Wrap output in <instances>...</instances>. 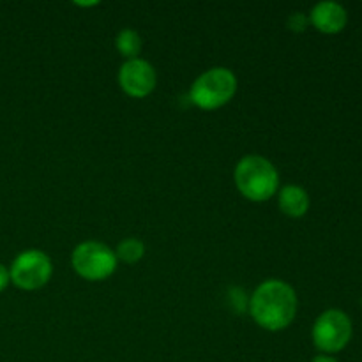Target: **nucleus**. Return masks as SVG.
I'll return each instance as SVG.
<instances>
[{
  "label": "nucleus",
  "instance_id": "0eeeda50",
  "mask_svg": "<svg viewBox=\"0 0 362 362\" xmlns=\"http://www.w3.org/2000/svg\"><path fill=\"white\" fill-rule=\"evenodd\" d=\"M158 83V74L151 62L144 59H131L120 66L119 85L129 98H147Z\"/></svg>",
  "mask_w": 362,
  "mask_h": 362
},
{
  "label": "nucleus",
  "instance_id": "20e7f679",
  "mask_svg": "<svg viewBox=\"0 0 362 362\" xmlns=\"http://www.w3.org/2000/svg\"><path fill=\"white\" fill-rule=\"evenodd\" d=\"M74 272L87 281H103L115 272L117 255L99 240H85L71 255Z\"/></svg>",
  "mask_w": 362,
  "mask_h": 362
},
{
  "label": "nucleus",
  "instance_id": "1a4fd4ad",
  "mask_svg": "<svg viewBox=\"0 0 362 362\" xmlns=\"http://www.w3.org/2000/svg\"><path fill=\"white\" fill-rule=\"evenodd\" d=\"M279 209L288 218H303L310 211V194L297 184H286L278 194Z\"/></svg>",
  "mask_w": 362,
  "mask_h": 362
},
{
  "label": "nucleus",
  "instance_id": "f03ea898",
  "mask_svg": "<svg viewBox=\"0 0 362 362\" xmlns=\"http://www.w3.org/2000/svg\"><path fill=\"white\" fill-rule=\"evenodd\" d=\"M233 180L244 198L251 202H265L279 189V173L267 158L247 154L239 159L233 170Z\"/></svg>",
  "mask_w": 362,
  "mask_h": 362
},
{
  "label": "nucleus",
  "instance_id": "9d476101",
  "mask_svg": "<svg viewBox=\"0 0 362 362\" xmlns=\"http://www.w3.org/2000/svg\"><path fill=\"white\" fill-rule=\"evenodd\" d=\"M115 46L120 55L126 57V60H131L140 57L144 42H141V35L136 30H133V28H122L117 34Z\"/></svg>",
  "mask_w": 362,
  "mask_h": 362
},
{
  "label": "nucleus",
  "instance_id": "f257e3e1",
  "mask_svg": "<svg viewBox=\"0 0 362 362\" xmlns=\"http://www.w3.org/2000/svg\"><path fill=\"white\" fill-rule=\"evenodd\" d=\"M297 293L283 279H265L251 296L247 310L251 318L265 331H283L296 320Z\"/></svg>",
  "mask_w": 362,
  "mask_h": 362
},
{
  "label": "nucleus",
  "instance_id": "2eb2a0df",
  "mask_svg": "<svg viewBox=\"0 0 362 362\" xmlns=\"http://www.w3.org/2000/svg\"><path fill=\"white\" fill-rule=\"evenodd\" d=\"M76 6H80V7H90V6H98V2H76Z\"/></svg>",
  "mask_w": 362,
  "mask_h": 362
},
{
  "label": "nucleus",
  "instance_id": "9b49d317",
  "mask_svg": "<svg viewBox=\"0 0 362 362\" xmlns=\"http://www.w3.org/2000/svg\"><path fill=\"white\" fill-rule=\"evenodd\" d=\"M117 260L126 262V264H136L144 258L145 255V244L136 237H127V239L120 240L117 246Z\"/></svg>",
  "mask_w": 362,
  "mask_h": 362
},
{
  "label": "nucleus",
  "instance_id": "6e6552de",
  "mask_svg": "<svg viewBox=\"0 0 362 362\" xmlns=\"http://www.w3.org/2000/svg\"><path fill=\"white\" fill-rule=\"evenodd\" d=\"M308 18H310V23L322 34H338L346 27V21H349L346 9L334 0L315 4Z\"/></svg>",
  "mask_w": 362,
  "mask_h": 362
},
{
  "label": "nucleus",
  "instance_id": "ddd939ff",
  "mask_svg": "<svg viewBox=\"0 0 362 362\" xmlns=\"http://www.w3.org/2000/svg\"><path fill=\"white\" fill-rule=\"evenodd\" d=\"M11 283V274H9V269L6 267L4 264H0V292H4V290L9 286Z\"/></svg>",
  "mask_w": 362,
  "mask_h": 362
},
{
  "label": "nucleus",
  "instance_id": "7ed1b4c3",
  "mask_svg": "<svg viewBox=\"0 0 362 362\" xmlns=\"http://www.w3.org/2000/svg\"><path fill=\"white\" fill-rule=\"evenodd\" d=\"M237 92V76L228 67H211L191 83L189 99L200 110H218L232 101Z\"/></svg>",
  "mask_w": 362,
  "mask_h": 362
},
{
  "label": "nucleus",
  "instance_id": "f8f14e48",
  "mask_svg": "<svg viewBox=\"0 0 362 362\" xmlns=\"http://www.w3.org/2000/svg\"><path fill=\"white\" fill-rule=\"evenodd\" d=\"M310 23V18L304 13H292L288 18V27L293 32H303Z\"/></svg>",
  "mask_w": 362,
  "mask_h": 362
},
{
  "label": "nucleus",
  "instance_id": "423d86ee",
  "mask_svg": "<svg viewBox=\"0 0 362 362\" xmlns=\"http://www.w3.org/2000/svg\"><path fill=\"white\" fill-rule=\"evenodd\" d=\"M11 283L25 292L42 288L52 279L53 264L41 250H25L18 255L9 267Z\"/></svg>",
  "mask_w": 362,
  "mask_h": 362
},
{
  "label": "nucleus",
  "instance_id": "39448f33",
  "mask_svg": "<svg viewBox=\"0 0 362 362\" xmlns=\"http://www.w3.org/2000/svg\"><path fill=\"white\" fill-rule=\"evenodd\" d=\"M352 320L349 315L341 310L324 311L320 317L315 320L313 331H311V338H313L315 346L320 350L322 354H338L345 349L352 339Z\"/></svg>",
  "mask_w": 362,
  "mask_h": 362
},
{
  "label": "nucleus",
  "instance_id": "4468645a",
  "mask_svg": "<svg viewBox=\"0 0 362 362\" xmlns=\"http://www.w3.org/2000/svg\"><path fill=\"white\" fill-rule=\"evenodd\" d=\"M311 362H339L336 357L332 356H327V354H318L317 357H313V361Z\"/></svg>",
  "mask_w": 362,
  "mask_h": 362
}]
</instances>
